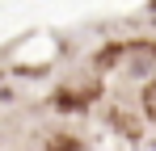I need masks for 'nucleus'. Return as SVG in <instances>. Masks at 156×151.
Listing matches in <instances>:
<instances>
[{
	"mask_svg": "<svg viewBox=\"0 0 156 151\" xmlns=\"http://www.w3.org/2000/svg\"><path fill=\"white\" fill-rule=\"evenodd\" d=\"M97 92H101V84H97V80H84V84H63V88L55 92V101H59L63 109H80V105H89Z\"/></svg>",
	"mask_w": 156,
	"mask_h": 151,
	"instance_id": "nucleus-2",
	"label": "nucleus"
},
{
	"mask_svg": "<svg viewBox=\"0 0 156 151\" xmlns=\"http://www.w3.org/2000/svg\"><path fill=\"white\" fill-rule=\"evenodd\" d=\"M101 67H135V72H148L156 67V42H110V50L97 55Z\"/></svg>",
	"mask_w": 156,
	"mask_h": 151,
	"instance_id": "nucleus-1",
	"label": "nucleus"
},
{
	"mask_svg": "<svg viewBox=\"0 0 156 151\" xmlns=\"http://www.w3.org/2000/svg\"><path fill=\"white\" fill-rule=\"evenodd\" d=\"M144 118H148V122H156V76L144 84Z\"/></svg>",
	"mask_w": 156,
	"mask_h": 151,
	"instance_id": "nucleus-3",
	"label": "nucleus"
}]
</instances>
